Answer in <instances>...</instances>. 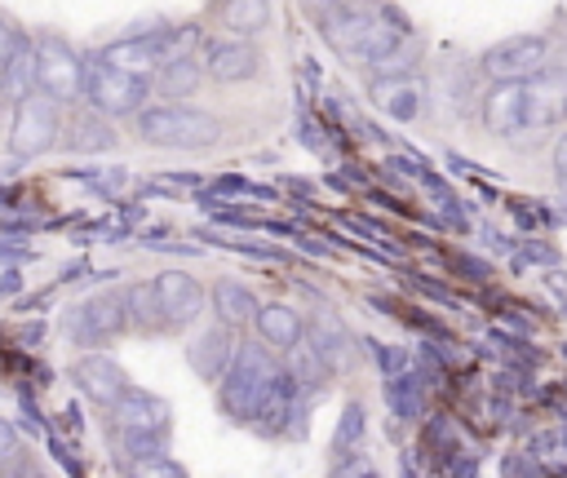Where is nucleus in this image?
Returning a JSON list of instances; mask_svg holds the SVG:
<instances>
[{
	"instance_id": "nucleus-1",
	"label": "nucleus",
	"mask_w": 567,
	"mask_h": 478,
	"mask_svg": "<svg viewBox=\"0 0 567 478\" xmlns=\"http://www.w3.org/2000/svg\"><path fill=\"white\" fill-rule=\"evenodd\" d=\"M319 31H323V40H328L341 58L359 62L363 71H368L372 62L390 58V53L412 35V27H408V18H403L399 9H390V4H346V0H337V4L319 18Z\"/></svg>"
},
{
	"instance_id": "nucleus-2",
	"label": "nucleus",
	"mask_w": 567,
	"mask_h": 478,
	"mask_svg": "<svg viewBox=\"0 0 567 478\" xmlns=\"http://www.w3.org/2000/svg\"><path fill=\"white\" fill-rule=\"evenodd\" d=\"M279 354L266 345V341H239L235 345V358L226 367V376L217 381V407L230 425H252L266 389L275 385L279 376Z\"/></svg>"
},
{
	"instance_id": "nucleus-3",
	"label": "nucleus",
	"mask_w": 567,
	"mask_h": 478,
	"mask_svg": "<svg viewBox=\"0 0 567 478\" xmlns=\"http://www.w3.org/2000/svg\"><path fill=\"white\" fill-rule=\"evenodd\" d=\"M133 133L155 150H208L221 142V119L190 102H146L133 115Z\"/></svg>"
},
{
	"instance_id": "nucleus-4",
	"label": "nucleus",
	"mask_w": 567,
	"mask_h": 478,
	"mask_svg": "<svg viewBox=\"0 0 567 478\" xmlns=\"http://www.w3.org/2000/svg\"><path fill=\"white\" fill-rule=\"evenodd\" d=\"M58 332L66 345L75 350H102L111 345L120 332H128V319H124V292H89L80 301H71L58 319Z\"/></svg>"
},
{
	"instance_id": "nucleus-5",
	"label": "nucleus",
	"mask_w": 567,
	"mask_h": 478,
	"mask_svg": "<svg viewBox=\"0 0 567 478\" xmlns=\"http://www.w3.org/2000/svg\"><path fill=\"white\" fill-rule=\"evenodd\" d=\"M151 93H155L151 75H128V71L102 62L97 53L84 58V106L102 111L106 119H124V115L133 119L151 102Z\"/></svg>"
},
{
	"instance_id": "nucleus-6",
	"label": "nucleus",
	"mask_w": 567,
	"mask_h": 478,
	"mask_svg": "<svg viewBox=\"0 0 567 478\" xmlns=\"http://www.w3.org/2000/svg\"><path fill=\"white\" fill-rule=\"evenodd\" d=\"M35 89L58 106L84 102V53L58 31H35Z\"/></svg>"
},
{
	"instance_id": "nucleus-7",
	"label": "nucleus",
	"mask_w": 567,
	"mask_h": 478,
	"mask_svg": "<svg viewBox=\"0 0 567 478\" xmlns=\"http://www.w3.org/2000/svg\"><path fill=\"white\" fill-rule=\"evenodd\" d=\"M62 142V106L44 97L40 89L13 106L9 119V155L18 159H40Z\"/></svg>"
},
{
	"instance_id": "nucleus-8",
	"label": "nucleus",
	"mask_w": 567,
	"mask_h": 478,
	"mask_svg": "<svg viewBox=\"0 0 567 478\" xmlns=\"http://www.w3.org/2000/svg\"><path fill=\"white\" fill-rule=\"evenodd\" d=\"M151 292H155L159 332H186V328L208 310V288H204L195 274L177 270V266L159 270V274L151 279Z\"/></svg>"
},
{
	"instance_id": "nucleus-9",
	"label": "nucleus",
	"mask_w": 567,
	"mask_h": 478,
	"mask_svg": "<svg viewBox=\"0 0 567 478\" xmlns=\"http://www.w3.org/2000/svg\"><path fill=\"white\" fill-rule=\"evenodd\" d=\"M545 66H549V40L532 35V31L505 35L478 53V71L492 84L496 80H536V75H545Z\"/></svg>"
},
{
	"instance_id": "nucleus-10",
	"label": "nucleus",
	"mask_w": 567,
	"mask_h": 478,
	"mask_svg": "<svg viewBox=\"0 0 567 478\" xmlns=\"http://www.w3.org/2000/svg\"><path fill=\"white\" fill-rule=\"evenodd\" d=\"M306 407H310V394L279 367L275 385L266 389V398H261V407L252 416V429L261 438H297L306 429Z\"/></svg>"
},
{
	"instance_id": "nucleus-11",
	"label": "nucleus",
	"mask_w": 567,
	"mask_h": 478,
	"mask_svg": "<svg viewBox=\"0 0 567 478\" xmlns=\"http://www.w3.org/2000/svg\"><path fill=\"white\" fill-rule=\"evenodd\" d=\"M199 62H204V75L217 80V84H244L261 71V49L244 35H208L199 44Z\"/></svg>"
},
{
	"instance_id": "nucleus-12",
	"label": "nucleus",
	"mask_w": 567,
	"mask_h": 478,
	"mask_svg": "<svg viewBox=\"0 0 567 478\" xmlns=\"http://www.w3.org/2000/svg\"><path fill=\"white\" fill-rule=\"evenodd\" d=\"M106 412H111V429L115 434H168L173 429L168 398H159L151 389H137V385H128Z\"/></svg>"
},
{
	"instance_id": "nucleus-13",
	"label": "nucleus",
	"mask_w": 567,
	"mask_h": 478,
	"mask_svg": "<svg viewBox=\"0 0 567 478\" xmlns=\"http://www.w3.org/2000/svg\"><path fill=\"white\" fill-rule=\"evenodd\" d=\"M567 124V75H536L527 80L523 97V137H545Z\"/></svg>"
},
{
	"instance_id": "nucleus-14",
	"label": "nucleus",
	"mask_w": 567,
	"mask_h": 478,
	"mask_svg": "<svg viewBox=\"0 0 567 478\" xmlns=\"http://www.w3.org/2000/svg\"><path fill=\"white\" fill-rule=\"evenodd\" d=\"M71 381H75V389L89 398V403H97V407H111L133 381H128V372L106 354V350H80V358L71 363Z\"/></svg>"
},
{
	"instance_id": "nucleus-15",
	"label": "nucleus",
	"mask_w": 567,
	"mask_h": 478,
	"mask_svg": "<svg viewBox=\"0 0 567 478\" xmlns=\"http://www.w3.org/2000/svg\"><path fill=\"white\" fill-rule=\"evenodd\" d=\"M306 341L328 363V372H346L354 363V332L346 328V319L332 305H315L306 314Z\"/></svg>"
},
{
	"instance_id": "nucleus-16",
	"label": "nucleus",
	"mask_w": 567,
	"mask_h": 478,
	"mask_svg": "<svg viewBox=\"0 0 567 478\" xmlns=\"http://www.w3.org/2000/svg\"><path fill=\"white\" fill-rule=\"evenodd\" d=\"M523 97H527V80H496L483 102H478V119L492 137H523Z\"/></svg>"
},
{
	"instance_id": "nucleus-17",
	"label": "nucleus",
	"mask_w": 567,
	"mask_h": 478,
	"mask_svg": "<svg viewBox=\"0 0 567 478\" xmlns=\"http://www.w3.org/2000/svg\"><path fill=\"white\" fill-rule=\"evenodd\" d=\"M235 345H239L235 328H226V323H208L204 332L190 336V345H186V363H190V372H195L199 381L217 385V381L226 376L230 358H235Z\"/></svg>"
},
{
	"instance_id": "nucleus-18",
	"label": "nucleus",
	"mask_w": 567,
	"mask_h": 478,
	"mask_svg": "<svg viewBox=\"0 0 567 478\" xmlns=\"http://www.w3.org/2000/svg\"><path fill=\"white\" fill-rule=\"evenodd\" d=\"M372 106L381 111V115H390L394 124H412V119H421V111H425V84H421V75H390V80H372Z\"/></svg>"
},
{
	"instance_id": "nucleus-19",
	"label": "nucleus",
	"mask_w": 567,
	"mask_h": 478,
	"mask_svg": "<svg viewBox=\"0 0 567 478\" xmlns=\"http://www.w3.org/2000/svg\"><path fill=\"white\" fill-rule=\"evenodd\" d=\"M31 93H35V35L18 31L9 53H4V62H0V102L18 106Z\"/></svg>"
},
{
	"instance_id": "nucleus-20",
	"label": "nucleus",
	"mask_w": 567,
	"mask_h": 478,
	"mask_svg": "<svg viewBox=\"0 0 567 478\" xmlns=\"http://www.w3.org/2000/svg\"><path fill=\"white\" fill-rule=\"evenodd\" d=\"M115 142H120L115 124H111L102 111L84 106V111H75V115L62 124V142H58V146H66L71 155H106V150H115Z\"/></svg>"
},
{
	"instance_id": "nucleus-21",
	"label": "nucleus",
	"mask_w": 567,
	"mask_h": 478,
	"mask_svg": "<svg viewBox=\"0 0 567 478\" xmlns=\"http://www.w3.org/2000/svg\"><path fill=\"white\" fill-rule=\"evenodd\" d=\"M252 328H257V341H266L275 354H288L297 341H306V314L288 301H261Z\"/></svg>"
},
{
	"instance_id": "nucleus-22",
	"label": "nucleus",
	"mask_w": 567,
	"mask_h": 478,
	"mask_svg": "<svg viewBox=\"0 0 567 478\" xmlns=\"http://www.w3.org/2000/svg\"><path fill=\"white\" fill-rule=\"evenodd\" d=\"M208 305H213L217 323H226V328H248V323L257 319V310H261L257 292H252L244 279H235V274L213 279V288H208Z\"/></svg>"
},
{
	"instance_id": "nucleus-23",
	"label": "nucleus",
	"mask_w": 567,
	"mask_h": 478,
	"mask_svg": "<svg viewBox=\"0 0 567 478\" xmlns=\"http://www.w3.org/2000/svg\"><path fill=\"white\" fill-rule=\"evenodd\" d=\"M425 389H430V385H425V376H421L416 367H408V372H399V376H385V385H381L390 416L403 420V425L425 420Z\"/></svg>"
},
{
	"instance_id": "nucleus-24",
	"label": "nucleus",
	"mask_w": 567,
	"mask_h": 478,
	"mask_svg": "<svg viewBox=\"0 0 567 478\" xmlns=\"http://www.w3.org/2000/svg\"><path fill=\"white\" fill-rule=\"evenodd\" d=\"M151 84H155V93H159L164 102L190 97V93L204 84V62H199V53H177V58L159 62V71L151 75Z\"/></svg>"
},
{
	"instance_id": "nucleus-25",
	"label": "nucleus",
	"mask_w": 567,
	"mask_h": 478,
	"mask_svg": "<svg viewBox=\"0 0 567 478\" xmlns=\"http://www.w3.org/2000/svg\"><path fill=\"white\" fill-rule=\"evenodd\" d=\"M279 363H284V372H288V376H292L310 398H315V394H323V385H328V376H332V372H328V363L310 350V341H297L288 354H279Z\"/></svg>"
},
{
	"instance_id": "nucleus-26",
	"label": "nucleus",
	"mask_w": 567,
	"mask_h": 478,
	"mask_svg": "<svg viewBox=\"0 0 567 478\" xmlns=\"http://www.w3.org/2000/svg\"><path fill=\"white\" fill-rule=\"evenodd\" d=\"M221 27L226 35H261L270 27V0H221Z\"/></svg>"
},
{
	"instance_id": "nucleus-27",
	"label": "nucleus",
	"mask_w": 567,
	"mask_h": 478,
	"mask_svg": "<svg viewBox=\"0 0 567 478\" xmlns=\"http://www.w3.org/2000/svg\"><path fill=\"white\" fill-rule=\"evenodd\" d=\"M363 429H368V412H363V403H359V398H350V403L341 407V416H337V429H332V460H341V456L359 451Z\"/></svg>"
},
{
	"instance_id": "nucleus-28",
	"label": "nucleus",
	"mask_w": 567,
	"mask_h": 478,
	"mask_svg": "<svg viewBox=\"0 0 567 478\" xmlns=\"http://www.w3.org/2000/svg\"><path fill=\"white\" fill-rule=\"evenodd\" d=\"M124 319H128V332H159L151 279H146V283H128V288H124Z\"/></svg>"
},
{
	"instance_id": "nucleus-29",
	"label": "nucleus",
	"mask_w": 567,
	"mask_h": 478,
	"mask_svg": "<svg viewBox=\"0 0 567 478\" xmlns=\"http://www.w3.org/2000/svg\"><path fill=\"white\" fill-rule=\"evenodd\" d=\"M416 66H421V44L408 35L390 58H381V62H372L368 66V75L372 80H390V75H416Z\"/></svg>"
},
{
	"instance_id": "nucleus-30",
	"label": "nucleus",
	"mask_w": 567,
	"mask_h": 478,
	"mask_svg": "<svg viewBox=\"0 0 567 478\" xmlns=\"http://www.w3.org/2000/svg\"><path fill=\"white\" fill-rule=\"evenodd\" d=\"M115 451H120L124 465H137V460L164 456L168 451V434H115Z\"/></svg>"
},
{
	"instance_id": "nucleus-31",
	"label": "nucleus",
	"mask_w": 567,
	"mask_h": 478,
	"mask_svg": "<svg viewBox=\"0 0 567 478\" xmlns=\"http://www.w3.org/2000/svg\"><path fill=\"white\" fill-rule=\"evenodd\" d=\"M368 345V354L377 358V367H381V376H399V372H408L412 367V350L408 345H394V341H363Z\"/></svg>"
},
{
	"instance_id": "nucleus-32",
	"label": "nucleus",
	"mask_w": 567,
	"mask_h": 478,
	"mask_svg": "<svg viewBox=\"0 0 567 478\" xmlns=\"http://www.w3.org/2000/svg\"><path fill=\"white\" fill-rule=\"evenodd\" d=\"M128 478H190L182 460H173L168 451L164 456H151V460H137L128 465Z\"/></svg>"
},
{
	"instance_id": "nucleus-33",
	"label": "nucleus",
	"mask_w": 567,
	"mask_h": 478,
	"mask_svg": "<svg viewBox=\"0 0 567 478\" xmlns=\"http://www.w3.org/2000/svg\"><path fill=\"white\" fill-rule=\"evenodd\" d=\"M332 478H381V474L363 451H350V456L332 460Z\"/></svg>"
},
{
	"instance_id": "nucleus-34",
	"label": "nucleus",
	"mask_w": 567,
	"mask_h": 478,
	"mask_svg": "<svg viewBox=\"0 0 567 478\" xmlns=\"http://www.w3.org/2000/svg\"><path fill=\"white\" fill-rule=\"evenodd\" d=\"M297 133H301V146H306V150H315V155H328V124H323V119H310V115H301Z\"/></svg>"
},
{
	"instance_id": "nucleus-35",
	"label": "nucleus",
	"mask_w": 567,
	"mask_h": 478,
	"mask_svg": "<svg viewBox=\"0 0 567 478\" xmlns=\"http://www.w3.org/2000/svg\"><path fill=\"white\" fill-rule=\"evenodd\" d=\"M452 270H456L461 279H470V283H487V279H492V266L478 261V257H470V252H452Z\"/></svg>"
},
{
	"instance_id": "nucleus-36",
	"label": "nucleus",
	"mask_w": 567,
	"mask_h": 478,
	"mask_svg": "<svg viewBox=\"0 0 567 478\" xmlns=\"http://www.w3.org/2000/svg\"><path fill=\"white\" fill-rule=\"evenodd\" d=\"M22 456V434L9 416H0V460H18Z\"/></svg>"
},
{
	"instance_id": "nucleus-37",
	"label": "nucleus",
	"mask_w": 567,
	"mask_h": 478,
	"mask_svg": "<svg viewBox=\"0 0 567 478\" xmlns=\"http://www.w3.org/2000/svg\"><path fill=\"white\" fill-rule=\"evenodd\" d=\"M208 195H217V199H226V195H252V181L248 177H239V173H226V177H217L213 181V190Z\"/></svg>"
},
{
	"instance_id": "nucleus-38",
	"label": "nucleus",
	"mask_w": 567,
	"mask_h": 478,
	"mask_svg": "<svg viewBox=\"0 0 567 478\" xmlns=\"http://www.w3.org/2000/svg\"><path fill=\"white\" fill-rule=\"evenodd\" d=\"M554 177L567 186V133L558 137V146H554Z\"/></svg>"
},
{
	"instance_id": "nucleus-39",
	"label": "nucleus",
	"mask_w": 567,
	"mask_h": 478,
	"mask_svg": "<svg viewBox=\"0 0 567 478\" xmlns=\"http://www.w3.org/2000/svg\"><path fill=\"white\" fill-rule=\"evenodd\" d=\"M13 35H18V27L9 22V13H0V62H4V53H9V44H13Z\"/></svg>"
},
{
	"instance_id": "nucleus-40",
	"label": "nucleus",
	"mask_w": 567,
	"mask_h": 478,
	"mask_svg": "<svg viewBox=\"0 0 567 478\" xmlns=\"http://www.w3.org/2000/svg\"><path fill=\"white\" fill-rule=\"evenodd\" d=\"M4 478H35V474H27V469H18V474H4Z\"/></svg>"
}]
</instances>
